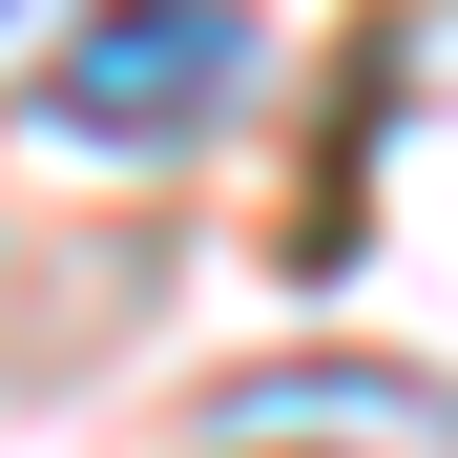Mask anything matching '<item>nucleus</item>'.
Here are the masks:
<instances>
[{
	"instance_id": "f257e3e1",
	"label": "nucleus",
	"mask_w": 458,
	"mask_h": 458,
	"mask_svg": "<svg viewBox=\"0 0 458 458\" xmlns=\"http://www.w3.org/2000/svg\"><path fill=\"white\" fill-rule=\"evenodd\" d=\"M229 84H250V21H229V0H105V21L63 42L42 125H63V146H167V125H208Z\"/></svg>"
},
{
	"instance_id": "f03ea898",
	"label": "nucleus",
	"mask_w": 458,
	"mask_h": 458,
	"mask_svg": "<svg viewBox=\"0 0 458 458\" xmlns=\"http://www.w3.org/2000/svg\"><path fill=\"white\" fill-rule=\"evenodd\" d=\"M0 21H21V0H0Z\"/></svg>"
}]
</instances>
